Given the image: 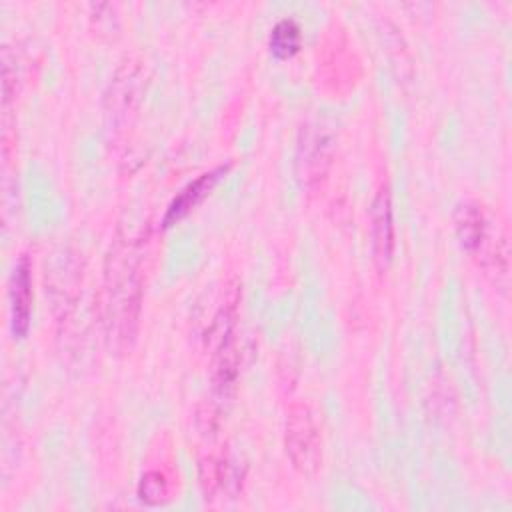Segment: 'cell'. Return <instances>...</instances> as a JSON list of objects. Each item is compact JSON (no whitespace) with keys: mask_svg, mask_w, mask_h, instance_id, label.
Wrapping results in <instances>:
<instances>
[{"mask_svg":"<svg viewBox=\"0 0 512 512\" xmlns=\"http://www.w3.org/2000/svg\"><path fill=\"white\" fill-rule=\"evenodd\" d=\"M370 238L374 262L380 270L388 268L394 254V218H392V198L388 186H380L372 200L370 212Z\"/></svg>","mask_w":512,"mask_h":512,"instance_id":"ba28073f","label":"cell"},{"mask_svg":"<svg viewBox=\"0 0 512 512\" xmlns=\"http://www.w3.org/2000/svg\"><path fill=\"white\" fill-rule=\"evenodd\" d=\"M284 448L296 472L314 476L322 466V436L306 402H294L286 412Z\"/></svg>","mask_w":512,"mask_h":512,"instance_id":"3957f363","label":"cell"},{"mask_svg":"<svg viewBox=\"0 0 512 512\" xmlns=\"http://www.w3.org/2000/svg\"><path fill=\"white\" fill-rule=\"evenodd\" d=\"M334 148L332 128L322 120L308 122L298 140L296 150V174L304 186L320 182L330 166V156Z\"/></svg>","mask_w":512,"mask_h":512,"instance_id":"277c9868","label":"cell"},{"mask_svg":"<svg viewBox=\"0 0 512 512\" xmlns=\"http://www.w3.org/2000/svg\"><path fill=\"white\" fill-rule=\"evenodd\" d=\"M140 502L148 504V506H160L164 504L170 496V486L168 480L162 472L158 470H148L146 474H142L140 482H138V490H136Z\"/></svg>","mask_w":512,"mask_h":512,"instance_id":"7c38bea8","label":"cell"},{"mask_svg":"<svg viewBox=\"0 0 512 512\" xmlns=\"http://www.w3.org/2000/svg\"><path fill=\"white\" fill-rule=\"evenodd\" d=\"M10 328L16 338H24L30 328L32 316V264L26 254H22L12 270L10 288Z\"/></svg>","mask_w":512,"mask_h":512,"instance_id":"52a82bcc","label":"cell"},{"mask_svg":"<svg viewBox=\"0 0 512 512\" xmlns=\"http://www.w3.org/2000/svg\"><path fill=\"white\" fill-rule=\"evenodd\" d=\"M144 92V70L140 62L126 60L114 72L104 94V112L110 126H122L134 112Z\"/></svg>","mask_w":512,"mask_h":512,"instance_id":"5b68a950","label":"cell"},{"mask_svg":"<svg viewBox=\"0 0 512 512\" xmlns=\"http://www.w3.org/2000/svg\"><path fill=\"white\" fill-rule=\"evenodd\" d=\"M146 236L118 226L104 262L102 316L108 346L122 354L130 350L142 308V256Z\"/></svg>","mask_w":512,"mask_h":512,"instance_id":"6da1fadb","label":"cell"},{"mask_svg":"<svg viewBox=\"0 0 512 512\" xmlns=\"http://www.w3.org/2000/svg\"><path fill=\"white\" fill-rule=\"evenodd\" d=\"M454 230L460 246L478 260L496 286H508V246L504 236H494L482 204L464 200L454 208Z\"/></svg>","mask_w":512,"mask_h":512,"instance_id":"7a4b0ae2","label":"cell"},{"mask_svg":"<svg viewBox=\"0 0 512 512\" xmlns=\"http://www.w3.org/2000/svg\"><path fill=\"white\" fill-rule=\"evenodd\" d=\"M244 468L230 454H208L200 460V488L206 500L238 496Z\"/></svg>","mask_w":512,"mask_h":512,"instance_id":"8992f818","label":"cell"},{"mask_svg":"<svg viewBox=\"0 0 512 512\" xmlns=\"http://www.w3.org/2000/svg\"><path fill=\"white\" fill-rule=\"evenodd\" d=\"M228 168H230V164H220L208 172H202L192 182H188L168 204L164 218H162L164 228H170L172 224L182 220L194 206H198L210 194V190L218 184V180L228 172Z\"/></svg>","mask_w":512,"mask_h":512,"instance_id":"9c48e42d","label":"cell"},{"mask_svg":"<svg viewBox=\"0 0 512 512\" xmlns=\"http://www.w3.org/2000/svg\"><path fill=\"white\" fill-rule=\"evenodd\" d=\"M268 48L272 56L286 60L300 50V26L292 18L278 20L268 36Z\"/></svg>","mask_w":512,"mask_h":512,"instance_id":"8fae6325","label":"cell"},{"mask_svg":"<svg viewBox=\"0 0 512 512\" xmlns=\"http://www.w3.org/2000/svg\"><path fill=\"white\" fill-rule=\"evenodd\" d=\"M238 368L240 350L234 334L212 352V386L218 398H226L232 392L238 378Z\"/></svg>","mask_w":512,"mask_h":512,"instance_id":"30bf717a","label":"cell"}]
</instances>
